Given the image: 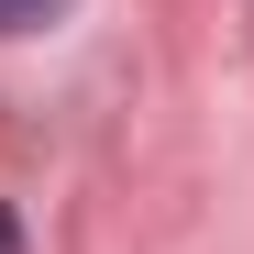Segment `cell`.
I'll return each instance as SVG.
<instances>
[{
  "label": "cell",
  "instance_id": "obj_2",
  "mask_svg": "<svg viewBox=\"0 0 254 254\" xmlns=\"http://www.w3.org/2000/svg\"><path fill=\"white\" fill-rule=\"evenodd\" d=\"M0 254H22V221H11V199H0Z\"/></svg>",
  "mask_w": 254,
  "mask_h": 254
},
{
  "label": "cell",
  "instance_id": "obj_1",
  "mask_svg": "<svg viewBox=\"0 0 254 254\" xmlns=\"http://www.w3.org/2000/svg\"><path fill=\"white\" fill-rule=\"evenodd\" d=\"M66 0H0V33H33V22H56Z\"/></svg>",
  "mask_w": 254,
  "mask_h": 254
}]
</instances>
